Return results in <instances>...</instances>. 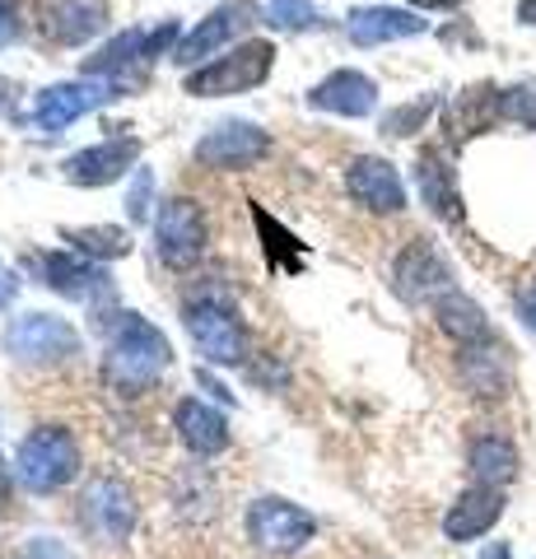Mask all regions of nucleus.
Segmentation results:
<instances>
[{"label":"nucleus","instance_id":"4","mask_svg":"<svg viewBox=\"0 0 536 559\" xmlns=\"http://www.w3.org/2000/svg\"><path fill=\"white\" fill-rule=\"evenodd\" d=\"M154 248H159V261L172 271L196 266L211 248V224H205V210L187 197L164 201L159 219H154Z\"/></svg>","mask_w":536,"mask_h":559},{"label":"nucleus","instance_id":"22","mask_svg":"<svg viewBox=\"0 0 536 559\" xmlns=\"http://www.w3.org/2000/svg\"><path fill=\"white\" fill-rule=\"evenodd\" d=\"M513 471H517V448L504 439V433H486V439L472 443V476H476V485L499 489L504 480H513Z\"/></svg>","mask_w":536,"mask_h":559},{"label":"nucleus","instance_id":"26","mask_svg":"<svg viewBox=\"0 0 536 559\" xmlns=\"http://www.w3.org/2000/svg\"><path fill=\"white\" fill-rule=\"evenodd\" d=\"M499 112V94L490 90V84H480V90H472V94H462V103L453 112L443 117V127L453 131V135H472V131H480L486 121Z\"/></svg>","mask_w":536,"mask_h":559},{"label":"nucleus","instance_id":"36","mask_svg":"<svg viewBox=\"0 0 536 559\" xmlns=\"http://www.w3.org/2000/svg\"><path fill=\"white\" fill-rule=\"evenodd\" d=\"M410 5H420V10H453V5H462V0H410Z\"/></svg>","mask_w":536,"mask_h":559},{"label":"nucleus","instance_id":"33","mask_svg":"<svg viewBox=\"0 0 536 559\" xmlns=\"http://www.w3.org/2000/svg\"><path fill=\"white\" fill-rule=\"evenodd\" d=\"M20 38V0H0V47Z\"/></svg>","mask_w":536,"mask_h":559},{"label":"nucleus","instance_id":"35","mask_svg":"<svg viewBox=\"0 0 536 559\" xmlns=\"http://www.w3.org/2000/svg\"><path fill=\"white\" fill-rule=\"evenodd\" d=\"M517 312H523V322L536 331V285H527L523 294H517Z\"/></svg>","mask_w":536,"mask_h":559},{"label":"nucleus","instance_id":"18","mask_svg":"<svg viewBox=\"0 0 536 559\" xmlns=\"http://www.w3.org/2000/svg\"><path fill=\"white\" fill-rule=\"evenodd\" d=\"M238 24H243V5H238V0H229V5L211 10V14H205V20H201L192 33H187L178 47H172V61H178V66H201L205 57H215V51L234 38Z\"/></svg>","mask_w":536,"mask_h":559},{"label":"nucleus","instance_id":"10","mask_svg":"<svg viewBox=\"0 0 536 559\" xmlns=\"http://www.w3.org/2000/svg\"><path fill=\"white\" fill-rule=\"evenodd\" d=\"M266 150H271V140L257 121H219V127L201 135L196 164L219 168V173H238V168H252Z\"/></svg>","mask_w":536,"mask_h":559},{"label":"nucleus","instance_id":"28","mask_svg":"<svg viewBox=\"0 0 536 559\" xmlns=\"http://www.w3.org/2000/svg\"><path fill=\"white\" fill-rule=\"evenodd\" d=\"M266 20L275 28H318L322 14L313 0H266Z\"/></svg>","mask_w":536,"mask_h":559},{"label":"nucleus","instance_id":"7","mask_svg":"<svg viewBox=\"0 0 536 559\" xmlns=\"http://www.w3.org/2000/svg\"><path fill=\"white\" fill-rule=\"evenodd\" d=\"M112 98V80H65V84H51V90L38 94V103L28 108V127L43 131V135H57L65 131L71 121H80L84 112L103 108V103Z\"/></svg>","mask_w":536,"mask_h":559},{"label":"nucleus","instance_id":"31","mask_svg":"<svg viewBox=\"0 0 536 559\" xmlns=\"http://www.w3.org/2000/svg\"><path fill=\"white\" fill-rule=\"evenodd\" d=\"M150 205H154V173L150 168H135V182H131V197H127V215L135 224L150 219Z\"/></svg>","mask_w":536,"mask_h":559},{"label":"nucleus","instance_id":"34","mask_svg":"<svg viewBox=\"0 0 536 559\" xmlns=\"http://www.w3.org/2000/svg\"><path fill=\"white\" fill-rule=\"evenodd\" d=\"M20 559H71V550L57 546L51 536H38V540H28V550H24Z\"/></svg>","mask_w":536,"mask_h":559},{"label":"nucleus","instance_id":"8","mask_svg":"<svg viewBox=\"0 0 536 559\" xmlns=\"http://www.w3.org/2000/svg\"><path fill=\"white\" fill-rule=\"evenodd\" d=\"M5 349L24 364H61L80 355V336L75 326H65L61 318H47V312H24L5 326Z\"/></svg>","mask_w":536,"mask_h":559},{"label":"nucleus","instance_id":"21","mask_svg":"<svg viewBox=\"0 0 536 559\" xmlns=\"http://www.w3.org/2000/svg\"><path fill=\"white\" fill-rule=\"evenodd\" d=\"M415 178H420V191H425V205L434 210L443 219H462V197H457V178L453 168H448L439 154H420V168H415Z\"/></svg>","mask_w":536,"mask_h":559},{"label":"nucleus","instance_id":"24","mask_svg":"<svg viewBox=\"0 0 536 559\" xmlns=\"http://www.w3.org/2000/svg\"><path fill=\"white\" fill-rule=\"evenodd\" d=\"M462 378H466V388L480 392V396H504V388H509V359L499 355V349L462 345Z\"/></svg>","mask_w":536,"mask_h":559},{"label":"nucleus","instance_id":"29","mask_svg":"<svg viewBox=\"0 0 536 559\" xmlns=\"http://www.w3.org/2000/svg\"><path fill=\"white\" fill-rule=\"evenodd\" d=\"M71 242H75V248H84L90 257H127L131 252L127 234L122 229H108V224H103V229H75Z\"/></svg>","mask_w":536,"mask_h":559},{"label":"nucleus","instance_id":"25","mask_svg":"<svg viewBox=\"0 0 536 559\" xmlns=\"http://www.w3.org/2000/svg\"><path fill=\"white\" fill-rule=\"evenodd\" d=\"M141 57H150V33L141 28H127V33H117V38L98 51V57L84 61V70L90 75H103V80H112V75H122L127 66H141Z\"/></svg>","mask_w":536,"mask_h":559},{"label":"nucleus","instance_id":"39","mask_svg":"<svg viewBox=\"0 0 536 559\" xmlns=\"http://www.w3.org/2000/svg\"><path fill=\"white\" fill-rule=\"evenodd\" d=\"M0 503H5V466H0Z\"/></svg>","mask_w":536,"mask_h":559},{"label":"nucleus","instance_id":"6","mask_svg":"<svg viewBox=\"0 0 536 559\" xmlns=\"http://www.w3.org/2000/svg\"><path fill=\"white\" fill-rule=\"evenodd\" d=\"M187 336L211 364H238L248 355V326L238 312L219 299H192L187 304Z\"/></svg>","mask_w":536,"mask_h":559},{"label":"nucleus","instance_id":"9","mask_svg":"<svg viewBox=\"0 0 536 559\" xmlns=\"http://www.w3.org/2000/svg\"><path fill=\"white\" fill-rule=\"evenodd\" d=\"M80 522H84V532H90L94 540H108V546L127 540L135 532V499H131V489L122 480H112V476H98L90 489H84V499H80Z\"/></svg>","mask_w":536,"mask_h":559},{"label":"nucleus","instance_id":"15","mask_svg":"<svg viewBox=\"0 0 536 559\" xmlns=\"http://www.w3.org/2000/svg\"><path fill=\"white\" fill-rule=\"evenodd\" d=\"M308 108L336 117H369L378 108V84L359 75V70H332L322 84L308 90Z\"/></svg>","mask_w":536,"mask_h":559},{"label":"nucleus","instance_id":"3","mask_svg":"<svg viewBox=\"0 0 536 559\" xmlns=\"http://www.w3.org/2000/svg\"><path fill=\"white\" fill-rule=\"evenodd\" d=\"M75 471H80V448L71 439V429L43 425L20 443V480L33 489V495L61 489L65 480H75Z\"/></svg>","mask_w":536,"mask_h":559},{"label":"nucleus","instance_id":"32","mask_svg":"<svg viewBox=\"0 0 536 559\" xmlns=\"http://www.w3.org/2000/svg\"><path fill=\"white\" fill-rule=\"evenodd\" d=\"M429 108H434V98H420L415 108H396V112L383 121V131H388V135H410V131L429 117Z\"/></svg>","mask_w":536,"mask_h":559},{"label":"nucleus","instance_id":"5","mask_svg":"<svg viewBox=\"0 0 536 559\" xmlns=\"http://www.w3.org/2000/svg\"><path fill=\"white\" fill-rule=\"evenodd\" d=\"M313 536H318V518L303 513L299 503L275 499V495L252 499V509H248V540L257 550H266V555H299Z\"/></svg>","mask_w":536,"mask_h":559},{"label":"nucleus","instance_id":"17","mask_svg":"<svg viewBox=\"0 0 536 559\" xmlns=\"http://www.w3.org/2000/svg\"><path fill=\"white\" fill-rule=\"evenodd\" d=\"M499 513H504V495L490 489V485H472L453 509H448L443 532H448V540H476V536H486L495 527Z\"/></svg>","mask_w":536,"mask_h":559},{"label":"nucleus","instance_id":"13","mask_svg":"<svg viewBox=\"0 0 536 559\" xmlns=\"http://www.w3.org/2000/svg\"><path fill=\"white\" fill-rule=\"evenodd\" d=\"M345 187H350V197L365 210H373V215L406 210V187L396 178V168L388 159H373V154H365V159H355L345 168Z\"/></svg>","mask_w":536,"mask_h":559},{"label":"nucleus","instance_id":"11","mask_svg":"<svg viewBox=\"0 0 536 559\" xmlns=\"http://www.w3.org/2000/svg\"><path fill=\"white\" fill-rule=\"evenodd\" d=\"M392 280H396V294H402L406 304H425V299L439 304L443 294H453V271H448V261L429 248V238H410V248L396 257Z\"/></svg>","mask_w":536,"mask_h":559},{"label":"nucleus","instance_id":"2","mask_svg":"<svg viewBox=\"0 0 536 559\" xmlns=\"http://www.w3.org/2000/svg\"><path fill=\"white\" fill-rule=\"evenodd\" d=\"M271 61H275V47L266 38H252V43H238L234 51H224L211 66H201L187 75V94L192 98H229V94H248L257 90L266 75H271Z\"/></svg>","mask_w":536,"mask_h":559},{"label":"nucleus","instance_id":"16","mask_svg":"<svg viewBox=\"0 0 536 559\" xmlns=\"http://www.w3.org/2000/svg\"><path fill=\"white\" fill-rule=\"evenodd\" d=\"M345 33H350L355 47H383V43H396V38H420L425 20H415L410 10L369 5V10H350V20H345Z\"/></svg>","mask_w":536,"mask_h":559},{"label":"nucleus","instance_id":"1","mask_svg":"<svg viewBox=\"0 0 536 559\" xmlns=\"http://www.w3.org/2000/svg\"><path fill=\"white\" fill-rule=\"evenodd\" d=\"M98 336L108 341V359H103V382L122 396H141L150 392L159 373L172 364V349L168 336L154 322H145L141 312H98L94 318Z\"/></svg>","mask_w":536,"mask_h":559},{"label":"nucleus","instance_id":"30","mask_svg":"<svg viewBox=\"0 0 536 559\" xmlns=\"http://www.w3.org/2000/svg\"><path fill=\"white\" fill-rule=\"evenodd\" d=\"M499 112L523 121V127H536V90H527V84H517V90L499 94Z\"/></svg>","mask_w":536,"mask_h":559},{"label":"nucleus","instance_id":"23","mask_svg":"<svg viewBox=\"0 0 536 559\" xmlns=\"http://www.w3.org/2000/svg\"><path fill=\"white\" fill-rule=\"evenodd\" d=\"M434 312H439V326H443L453 341H462V345H476V341L490 336L486 312L476 308V299H466V294H457V289L443 294V299L434 304Z\"/></svg>","mask_w":536,"mask_h":559},{"label":"nucleus","instance_id":"37","mask_svg":"<svg viewBox=\"0 0 536 559\" xmlns=\"http://www.w3.org/2000/svg\"><path fill=\"white\" fill-rule=\"evenodd\" d=\"M517 20L536 28V0H523V5H517Z\"/></svg>","mask_w":536,"mask_h":559},{"label":"nucleus","instance_id":"38","mask_svg":"<svg viewBox=\"0 0 536 559\" xmlns=\"http://www.w3.org/2000/svg\"><path fill=\"white\" fill-rule=\"evenodd\" d=\"M480 559H513V555H509V546H504V540H495V546H490L486 555H480Z\"/></svg>","mask_w":536,"mask_h":559},{"label":"nucleus","instance_id":"19","mask_svg":"<svg viewBox=\"0 0 536 559\" xmlns=\"http://www.w3.org/2000/svg\"><path fill=\"white\" fill-rule=\"evenodd\" d=\"M43 280L57 294H65V299H94V294L103 289L108 294V271L94 266V261L84 257H71V252H47L43 261Z\"/></svg>","mask_w":536,"mask_h":559},{"label":"nucleus","instance_id":"20","mask_svg":"<svg viewBox=\"0 0 536 559\" xmlns=\"http://www.w3.org/2000/svg\"><path fill=\"white\" fill-rule=\"evenodd\" d=\"M178 433L182 443L196 452V457H215V452L229 448V425H224V415L215 406H205V401H178Z\"/></svg>","mask_w":536,"mask_h":559},{"label":"nucleus","instance_id":"12","mask_svg":"<svg viewBox=\"0 0 536 559\" xmlns=\"http://www.w3.org/2000/svg\"><path fill=\"white\" fill-rule=\"evenodd\" d=\"M38 24L51 43L80 47L108 28V0H43Z\"/></svg>","mask_w":536,"mask_h":559},{"label":"nucleus","instance_id":"14","mask_svg":"<svg viewBox=\"0 0 536 559\" xmlns=\"http://www.w3.org/2000/svg\"><path fill=\"white\" fill-rule=\"evenodd\" d=\"M141 159V145H135L131 135H117V140H103V145H90L65 159V178L75 187H108L117 182L127 168H135Z\"/></svg>","mask_w":536,"mask_h":559},{"label":"nucleus","instance_id":"27","mask_svg":"<svg viewBox=\"0 0 536 559\" xmlns=\"http://www.w3.org/2000/svg\"><path fill=\"white\" fill-rule=\"evenodd\" d=\"M252 219H257V229H262V238H266V261H271V266H275V271H299V266H303L299 238L285 234L262 205H252Z\"/></svg>","mask_w":536,"mask_h":559}]
</instances>
